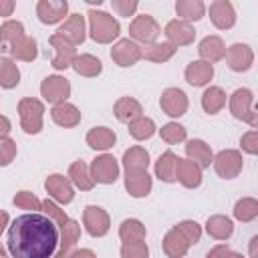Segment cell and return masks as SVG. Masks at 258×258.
<instances>
[{
	"instance_id": "1",
	"label": "cell",
	"mask_w": 258,
	"mask_h": 258,
	"mask_svg": "<svg viewBox=\"0 0 258 258\" xmlns=\"http://www.w3.org/2000/svg\"><path fill=\"white\" fill-rule=\"evenodd\" d=\"M58 238V226L46 214L28 212L12 220L8 228V252L12 258H52Z\"/></svg>"
},
{
	"instance_id": "2",
	"label": "cell",
	"mask_w": 258,
	"mask_h": 258,
	"mask_svg": "<svg viewBox=\"0 0 258 258\" xmlns=\"http://www.w3.org/2000/svg\"><path fill=\"white\" fill-rule=\"evenodd\" d=\"M119 32L121 26L111 14L103 10H89V34L95 42L109 44L119 36Z\"/></svg>"
},
{
	"instance_id": "3",
	"label": "cell",
	"mask_w": 258,
	"mask_h": 258,
	"mask_svg": "<svg viewBox=\"0 0 258 258\" xmlns=\"http://www.w3.org/2000/svg\"><path fill=\"white\" fill-rule=\"evenodd\" d=\"M18 113H20V125L24 133L36 135L42 129V117H44V105L38 99L24 97L18 103Z\"/></svg>"
},
{
	"instance_id": "4",
	"label": "cell",
	"mask_w": 258,
	"mask_h": 258,
	"mask_svg": "<svg viewBox=\"0 0 258 258\" xmlns=\"http://www.w3.org/2000/svg\"><path fill=\"white\" fill-rule=\"evenodd\" d=\"M230 113L240 119L246 121L250 127H258V115L254 109V95L250 89H236L230 97Z\"/></svg>"
},
{
	"instance_id": "5",
	"label": "cell",
	"mask_w": 258,
	"mask_h": 258,
	"mask_svg": "<svg viewBox=\"0 0 258 258\" xmlns=\"http://www.w3.org/2000/svg\"><path fill=\"white\" fill-rule=\"evenodd\" d=\"M161 34V26L157 24V20L149 14H139L131 20L129 24V36L135 38L137 42H143V44H153L157 40V36Z\"/></svg>"
},
{
	"instance_id": "6",
	"label": "cell",
	"mask_w": 258,
	"mask_h": 258,
	"mask_svg": "<svg viewBox=\"0 0 258 258\" xmlns=\"http://www.w3.org/2000/svg\"><path fill=\"white\" fill-rule=\"evenodd\" d=\"M89 171H91L93 181L97 183H115L119 177V163L113 155L103 153L93 159V163L89 165Z\"/></svg>"
},
{
	"instance_id": "7",
	"label": "cell",
	"mask_w": 258,
	"mask_h": 258,
	"mask_svg": "<svg viewBox=\"0 0 258 258\" xmlns=\"http://www.w3.org/2000/svg\"><path fill=\"white\" fill-rule=\"evenodd\" d=\"M40 95L46 103H52V105L64 103L71 95V83L64 77L50 75L40 83Z\"/></svg>"
},
{
	"instance_id": "8",
	"label": "cell",
	"mask_w": 258,
	"mask_h": 258,
	"mask_svg": "<svg viewBox=\"0 0 258 258\" xmlns=\"http://www.w3.org/2000/svg\"><path fill=\"white\" fill-rule=\"evenodd\" d=\"M58 234H60L58 248H56L52 258H69L75 252V246H77V242L81 238V226L73 218H67V222L58 226Z\"/></svg>"
},
{
	"instance_id": "9",
	"label": "cell",
	"mask_w": 258,
	"mask_h": 258,
	"mask_svg": "<svg viewBox=\"0 0 258 258\" xmlns=\"http://www.w3.org/2000/svg\"><path fill=\"white\" fill-rule=\"evenodd\" d=\"M212 163L220 177L234 179L242 171V153L236 149H224L212 159Z\"/></svg>"
},
{
	"instance_id": "10",
	"label": "cell",
	"mask_w": 258,
	"mask_h": 258,
	"mask_svg": "<svg viewBox=\"0 0 258 258\" xmlns=\"http://www.w3.org/2000/svg\"><path fill=\"white\" fill-rule=\"evenodd\" d=\"M44 189L48 194V198L56 204H71L73 198H75V189H73V183L69 177L60 175V173H52L46 177L44 181Z\"/></svg>"
},
{
	"instance_id": "11",
	"label": "cell",
	"mask_w": 258,
	"mask_h": 258,
	"mask_svg": "<svg viewBox=\"0 0 258 258\" xmlns=\"http://www.w3.org/2000/svg\"><path fill=\"white\" fill-rule=\"evenodd\" d=\"M83 224H85V230L93 236V238H101L109 232L111 228V220H109V214L99 208V206H87L85 212H83Z\"/></svg>"
},
{
	"instance_id": "12",
	"label": "cell",
	"mask_w": 258,
	"mask_h": 258,
	"mask_svg": "<svg viewBox=\"0 0 258 258\" xmlns=\"http://www.w3.org/2000/svg\"><path fill=\"white\" fill-rule=\"evenodd\" d=\"M50 46L54 48V56H52V67L56 71H64L73 64L75 56H77V48L73 42H69L67 38H62L58 32H54L50 38H48Z\"/></svg>"
},
{
	"instance_id": "13",
	"label": "cell",
	"mask_w": 258,
	"mask_h": 258,
	"mask_svg": "<svg viewBox=\"0 0 258 258\" xmlns=\"http://www.w3.org/2000/svg\"><path fill=\"white\" fill-rule=\"evenodd\" d=\"M111 58L119 67H133L135 62H139L143 58V48L129 38H121V40H117V44H113Z\"/></svg>"
},
{
	"instance_id": "14",
	"label": "cell",
	"mask_w": 258,
	"mask_h": 258,
	"mask_svg": "<svg viewBox=\"0 0 258 258\" xmlns=\"http://www.w3.org/2000/svg\"><path fill=\"white\" fill-rule=\"evenodd\" d=\"M159 107L165 115L169 117H181L185 115L187 111V97L181 89H175V87H169L161 93V99H159Z\"/></svg>"
},
{
	"instance_id": "15",
	"label": "cell",
	"mask_w": 258,
	"mask_h": 258,
	"mask_svg": "<svg viewBox=\"0 0 258 258\" xmlns=\"http://www.w3.org/2000/svg\"><path fill=\"white\" fill-rule=\"evenodd\" d=\"M69 12L67 0H38L36 4V16L42 24H56L60 22Z\"/></svg>"
},
{
	"instance_id": "16",
	"label": "cell",
	"mask_w": 258,
	"mask_h": 258,
	"mask_svg": "<svg viewBox=\"0 0 258 258\" xmlns=\"http://www.w3.org/2000/svg\"><path fill=\"white\" fill-rule=\"evenodd\" d=\"M224 56H226L228 67H230L232 71H236V73L248 71V69L252 67V62H254V52H252V48H250L248 44H242V42H236V44H232L230 48H226Z\"/></svg>"
},
{
	"instance_id": "17",
	"label": "cell",
	"mask_w": 258,
	"mask_h": 258,
	"mask_svg": "<svg viewBox=\"0 0 258 258\" xmlns=\"http://www.w3.org/2000/svg\"><path fill=\"white\" fill-rule=\"evenodd\" d=\"M210 20L216 28L226 30L236 24V10L228 0H216L210 4Z\"/></svg>"
},
{
	"instance_id": "18",
	"label": "cell",
	"mask_w": 258,
	"mask_h": 258,
	"mask_svg": "<svg viewBox=\"0 0 258 258\" xmlns=\"http://www.w3.org/2000/svg\"><path fill=\"white\" fill-rule=\"evenodd\" d=\"M151 175L147 173V169H129L125 171V187L129 191V196L133 198H145L151 191Z\"/></svg>"
},
{
	"instance_id": "19",
	"label": "cell",
	"mask_w": 258,
	"mask_h": 258,
	"mask_svg": "<svg viewBox=\"0 0 258 258\" xmlns=\"http://www.w3.org/2000/svg\"><path fill=\"white\" fill-rule=\"evenodd\" d=\"M165 36L169 40V44H173L175 48L177 46H185V44H191L194 38H196V30L189 22H183V20H171L165 24Z\"/></svg>"
},
{
	"instance_id": "20",
	"label": "cell",
	"mask_w": 258,
	"mask_h": 258,
	"mask_svg": "<svg viewBox=\"0 0 258 258\" xmlns=\"http://www.w3.org/2000/svg\"><path fill=\"white\" fill-rule=\"evenodd\" d=\"M175 179H177L183 187L194 189V187H198V185L202 183V169H200L194 161H189V159H179V157H177V161H175Z\"/></svg>"
},
{
	"instance_id": "21",
	"label": "cell",
	"mask_w": 258,
	"mask_h": 258,
	"mask_svg": "<svg viewBox=\"0 0 258 258\" xmlns=\"http://www.w3.org/2000/svg\"><path fill=\"white\" fill-rule=\"evenodd\" d=\"M62 38H67L69 42H73L75 46L77 44H81L83 40H85V16H81V14H71L67 20H64V24H60V28L56 30Z\"/></svg>"
},
{
	"instance_id": "22",
	"label": "cell",
	"mask_w": 258,
	"mask_h": 258,
	"mask_svg": "<svg viewBox=\"0 0 258 258\" xmlns=\"http://www.w3.org/2000/svg\"><path fill=\"white\" fill-rule=\"evenodd\" d=\"M185 155H187V159L194 161L200 169L210 167V163H212V159H214L212 147H210L206 141H202V139H191V141H187V145H185Z\"/></svg>"
},
{
	"instance_id": "23",
	"label": "cell",
	"mask_w": 258,
	"mask_h": 258,
	"mask_svg": "<svg viewBox=\"0 0 258 258\" xmlns=\"http://www.w3.org/2000/svg\"><path fill=\"white\" fill-rule=\"evenodd\" d=\"M50 117L56 125L60 127H77L81 123V111L71 105V103H58V105H52V111H50Z\"/></svg>"
},
{
	"instance_id": "24",
	"label": "cell",
	"mask_w": 258,
	"mask_h": 258,
	"mask_svg": "<svg viewBox=\"0 0 258 258\" xmlns=\"http://www.w3.org/2000/svg\"><path fill=\"white\" fill-rule=\"evenodd\" d=\"M212 77H214V67L204 60H194L185 69V81L191 87H204L212 81Z\"/></svg>"
},
{
	"instance_id": "25",
	"label": "cell",
	"mask_w": 258,
	"mask_h": 258,
	"mask_svg": "<svg viewBox=\"0 0 258 258\" xmlns=\"http://www.w3.org/2000/svg\"><path fill=\"white\" fill-rule=\"evenodd\" d=\"M113 113H115V117L121 123H127L129 125L131 121H135L137 117H141L143 109H141V103L137 99H133V97H121V99H117V103L113 107Z\"/></svg>"
},
{
	"instance_id": "26",
	"label": "cell",
	"mask_w": 258,
	"mask_h": 258,
	"mask_svg": "<svg viewBox=\"0 0 258 258\" xmlns=\"http://www.w3.org/2000/svg\"><path fill=\"white\" fill-rule=\"evenodd\" d=\"M198 52H200V56H202L204 62L212 64V62H218V60L224 58L226 46H224V42H222L220 36H206V38L200 42Z\"/></svg>"
},
{
	"instance_id": "27",
	"label": "cell",
	"mask_w": 258,
	"mask_h": 258,
	"mask_svg": "<svg viewBox=\"0 0 258 258\" xmlns=\"http://www.w3.org/2000/svg\"><path fill=\"white\" fill-rule=\"evenodd\" d=\"M189 250V242L175 230V226L163 238V252L167 258H183Z\"/></svg>"
},
{
	"instance_id": "28",
	"label": "cell",
	"mask_w": 258,
	"mask_h": 258,
	"mask_svg": "<svg viewBox=\"0 0 258 258\" xmlns=\"http://www.w3.org/2000/svg\"><path fill=\"white\" fill-rule=\"evenodd\" d=\"M115 141H117V135L109 127H93L87 133V145L97 151H107L109 147L115 145Z\"/></svg>"
},
{
	"instance_id": "29",
	"label": "cell",
	"mask_w": 258,
	"mask_h": 258,
	"mask_svg": "<svg viewBox=\"0 0 258 258\" xmlns=\"http://www.w3.org/2000/svg\"><path fill=\"white\" fill-rule=\"evenodd\" d=\"M69 179H71V183L73 185H77L81 191H89V189H93V185H95V181H93V177H91V171H89V165L85 163V161H75L71 167H69Z\"/></svg>"
},
{
	"instance_id": "30",
	"label": "cell",
	"mask_w": 258,
	"mask_h": 258,
	"mask_svg": "<svg viewBox=\"0 0 258 258\" xmlns=\"http://www.w3.org/2000/svg\"><path fill=\"white\" fill-rule=\"evenodd\" d=\"M206 232H208L212 238H216V240H228V238L232 236V232H234V224H232V220H230L228 216L216 214V216L208 218V222H206Z\"/></svg>"
},
{
	"instance_id": "31",
	"label": "cell",
	"mask_w": 258,
	"mask_h": 258,
	"mask_svg": "<svg viewBox=\"0 0 258 258\" xmlns=\"http://www.w3.org/2000/svg\"><path fill=\"white\" fill-rule=\"evenodd\" d=\"M8 52L12 54V58H16V60H26V62H30V60H34L36 58V54H38V50H36V40L32 38V36H20L10 48H8Z\"/></svg>"
},
{
	"instance_id": "32",
	"label": "cell",
	"mask_w": 258,
	"mask_h": 258,
	"mask_svg": "<svg viewBox=\"0 0 258 258\" xmlns=\"http://www.w3.org/2000/svg\"><path fill=\"white\" fill-rule=\"evenodd\" d=\"M175 12L177 20L189 22V20H200L206 14V4L202 0H177L175 2Z\"/></svg>"
},
{
	"instance_id": "33",
	"label": "cell",
	"mask_w": 258,
	"mask_h": 258,
	"mask_svg": "<svg viewBox=\"0 0 258 258\" xmlns=\"http://www.w3.org/2000/svg\"><path fill=\"white\" fill-rule=\"evenodd\" d=\"M71 67L77 75H83V77H97L103 71V62L93 54H77Z\"/></svg>"
},
{
	"instance_id": "34",
	"label": "cell",
	"mask_w": 258,
	"mask_h": 258,
	"mask_svg": "<svg viewBox=\"0 0 258 258\" xmlns=\"http://www.w3.org/2000/svg\"><path fill=\"white\" fill-rule=\"evenodd\" d=\"M175 161H177V155L173 151L161 153L159 159L155 161V175L165 183L175 181Z\"/></svg>"
},
{
	"instance_id": "35",
	"label": "cell",
	"mask_w": 258,
	"mask_h": 258,
	"mask_svg": "<svg viewBox=\"0 0 258 258\" xmlns=\"http://www.w3.org/2000/svg\"><path fill=\"white\" fill-rule=\"evenodd\" d=\"M226 105V93L220 89V87H208L202 95V107L206 113L210 115H216L224 109Z\"/></svg>"
},
{
	"instance_id": "36",
	"label": "cell",
	"mask_w": 258,
	"mask_h": 258,
	"mask_svg": "<svg viewBox=\"0 0 258 258\" xmlns=\"http://www.w3.org/2000/svg\"><path fill=\"white\" fill-rule=\"evenodd\" d=\"M20 36H24V24L18 20H6L0 26V50H8Z\"/></svg>"
},
{
	"instance_id": "37",
	"label": "cell",
	"mask_w": 258,
	"mask_h": 258,
	"mask_svg": "<svg viewBox=\"0 0 258 258\" xmlns=\"http://www.w3.org/2000/svg\"><path fill=\"white\" fill-rule=\"evenodd\" d=\"M123 165H125V171H129V169H147L149 153L141 145H133L123 153Z\"/></svg>"
},
{
	"instance_id": "38",
	"label": "cell",
	"mask_w": 258,
	"mask_h": 258,
	"mask_svg": "<svg viewBox=\"0 0 258 258\" xmlns=\"http://www.w3.org/2000/svg\"><path fill=\"white\" fill-rule=\"evenodd\" d=\"M145 226L135 220V218H129V220H123L121 226H119V238L125 242H141L145 240Z\"/></svg>"
},
{
	"instance_id": "39",
	"label": "cell",
	"mask_w": 258,
	"mask_h": 258,
	"mask_svg": "<svg viewBox=\"0 0 258 258\" xmlns=\"http://www.w3.org/2000/svg\"><path fill=\"white\" fill-rule=\"evenodd\" d=\"M175 54V46L169 42H153L149 46H145L143 50V58L151 60V62H165Z\"/></svg>"
},
{
	"instance_id": "40",
	"label": "cell",
	"mask_w": 258,
	"mask_h": 258,
	"mask_svg": "<svg viewBox=\"0 0 258 258\" xmlns=\"http://www.w3.org/2000/svg\"><path fill=\"white\" fill-rule=\"evenodd\" d=\"M20 83V71L12 58H0V87L14 89Z\"/></svg>"
},
{
	"instance_id": "41",
	"label": "cell",
	"mask_w": 258,
	"mask_h": 258,
	"mask_svg": "<svg viewBox=\"0 0 258 258\" xmlns=\"http://www.w3.org/2000/svg\"><path fill=\"white\" fill-rule=\"evenodd\" d=\"M153 133H155V123L149 117L141 115V117H137L135 121L129 123V135L137 141H145V139L153 137Z\"/></svg>"
},
{
	"instance_id": "42",
	"label": "cell",
	"mask_w": 258,
	"mask_h": 258,
	"mask_svg": "<svg viewBox=\"0 0 258 258\" xmlns=\"http://www.w3.org/2000/svg\"><path fill=\"white\" fill-rule=\"evenodd\" d=\"M258 216V202L254 198H242L234 206V218L240 222H252Z\"/></svg>"
},
{
	"instance_id": "43",
	"label": "cell",
	"mask_w": 258,
	"mask_h": 258,
	"mask_svg": "<svg viewBox=\"0 0 258 258\" xmlns=\"http://www.w3.org/2000/svg\"><path fill=\"white\" fill-rule=\"evenodd\" d=\"M159 135H161V139L165 141V143H169V145H175V143H181V141H185V137H187V131H185V127L183 125H179V123H167V125H163L161 129H159Z\"/></svg>"
},
{
	"instance_id": "44",
	"label": "cell",
	"mask_w": 258,
	"mask_h": 258,
	"mask_svg": "<svg viewBox=\"0 0 258 258\" xmlns=\"http://www.w3.org/2000/svg\"><path fill=\"white\" fill-rule=\"evenodd\" d=\"M175 230L189 242V246L196 244V242H200V238H202V228H200V224L194 222V220H183V222H179V224L175 226Z\"/></svg>"
},
{
	"instance_id": "45",
	"label": "cell",
	"mask_w": 258,
	"mask_h": 258,
	"mask_svg": "<svg viewBox=\"0 0 258 258\" xmlns=\"http://www.w3.org/2000/svg\"><path fill=\"white\" fill-rule=\"evenodd\" d=\"M121 258H149V248L145 240L141 242H125L121 246Z\"/></svg>"
},
{
	"instance_id": "46",
	"label": "cell",
	"mask_w": 258,
	"mask_h": 258,
	"mask_svg": "<svg viewBox=\"0 0 258 258\" xmlns=\"http://www.w3.org/2000/svg\"><path fill=\"white\" fill-rule=\"evenodd\" d=\"M12 202H14L16 208H22V210H32V212L42 210V202L30 191H18Z\"/></svg>"
},
{
	"instance_id": "47",
	"label": "cell",
	"mask_w": 258,
	"mask_h": 258,
	"mask_svg": "<svg viewBox=\"0 0 258 258\" xmlns=\"http://www.w3.org/2000/svg\"><path fill=\"white\" fill-rule=\"evenodd\" d=\"M14 157H16V143L10 137L0 139V167L10 165Z\"/></svg>"
},
{
	"instance_id": "48",
	"label": "cell",
	"mask_w": 258,
	"mask_h": 258,
	"mask_svg": "<svg viewBox=\"0 0 258 258\" xmlns=\"http://www.w3.org/2000/svg\"><path fill=\"white\" fill-rule=\"evenodd\" d=\"M42 210L46 212V216H48L56 226L64 224V222H67V218H69V216H67V214H64V212H62V210H60L52 200H48V198L42 202Z\"/></svg>"
},
{
	"instance_id": "49",
	"label": "cell",
	"mask_w": 258,
	"mask_h": 258,
	"mask_svg": "<svg viewBox=\"0 0 258 258\" xmlns=\"http://www.w3.org/2000/svg\"><path fill=\"white\" fill-rule=\"evenodd\" d=\"M111 6L119 16H127L129 18V16H133L137 12L139 2H135V0H111Z\"/></svg>"
},
{
	"instance_id": "50",
	"label": "cell",
	"mask_w": 258,
	"mask_h": 258,
	"mask_svg": "<svg viewBox=\"0 0 258 258\" xmlns=\"http://www.w3.org/2000/svg\"><path fill=\"white\" fill-rule=\"evenodd\" d=\"M240 145H242V149L246 153L256 155L258 153V131L256 129H250L248 133H244L242 139H240Z\"/></svg>"
},
{
	"instance_id": "51",
	"label": "cell",
	"mask_w": 258,
	"mask_h": 258,
	"mask_svg": "<svg viewBox=\"0 0 258 258\" xmlns=\"http://www.w3.org/2000/svg\"><path fill=\"white\" fill-rule=\"evenodd\" d=\"M230 248L226 246V244H218V246H214L210 252H208V256L206 258H230Z\"/></svg>"
},
{
	"instance_id": "52",
	"label": "cell",
	"mask_w": 258,
	"mask_h": 258,
	"mask_svg": "<svg viewBox=\"0 0 258 258\" xmlns=\"http://www.w3.org/2000/svg\"><path fill=\"white\" fill-rule=\"evenodd\" d=\"M10 129H12L10 119H8V117H4V115H0V139H6V137H8V133H10Z\"/></svg>"
},
{
	"instance_id": "53",
	"label": "cell",
	"mask_w": 258,
	"mask_h": 258,
	"mask_svg": "<svg viewBox=\"0 0 258 258\" xmlns=\"http://www.w3.org/2000/svg\"><path fill=\"white\" fill-rule=\"evenodd\" d=\"M14 10V2L12 0H0V16H10Z\"/></svg>"
},
{
	"instance_id": "54",
	"label": "cell",
	"mask_w": 258,
	"mask_h": 258,
	"mask_svg": "<svg viewBox=\"0 0 258 258\" xmlns=\"http://www.w3.org/2000/svg\"><path fill=\"white\" fill-rule=\"evenodd\" d=\"M69 258H97V254L93 250H89V248H81V250H75Z\"/></svg>"
},
{
	"instance_id": "55",
	"label": "cell",
	"mask_w": 258,
	"mask_h": 258,
	"mask_svg": "<svg viewBox=\"0 0 258 258\" xmlns=\"http://www.w3.org/2000/svg\"><path fill=\"white\" fill-rule=\"evenodd\" d=\"M250 258H258V236H252L250 240Z\"/></svg>"
},
{
	"instance_id": "56",
	"label": "cell",
	"mask_w": 258,
	"mask_h": 258,
	"mask_svg": "<svg viewBox=\"0 0 258 258\" xmlns=\"http://www.w3.org/2000/svg\"><path fill=\"white\" fill-rule=\"evenodd\" d=\"M8 220H10V218H8V214H6L4 210H0V234H2V232H4V228L8 226Z\"/></svg>"
},
{
	"instance_id": "57",
	"label": "cell",
	"mask_w": 258,
	"mask_h": 258,
	"mask_svg": "<svg viewBox=\"0 0 258 258\" xmlns=\"http://www.w3.org/2000/svg\"><path fill=\"white\" fill-rule=\"evenodd\" d=\"M230 258H244L242 254H238V252H230Z\"/></svg>"
},
{
	"instance_id": "58",
	"label": "cell",
	"mask_w": 258,
	"mask_h": 258,
	"mask_svg": "<svg viewBox=\"0 0 258 258\" xmlns=\"http://www.w3.org/2000/svg\"><path fill=\"white\" fill-rule=\"evenodd\" d=\"M0 258H8V254H6V250L0 246Z\"/></svg>"
}]
</instances>
